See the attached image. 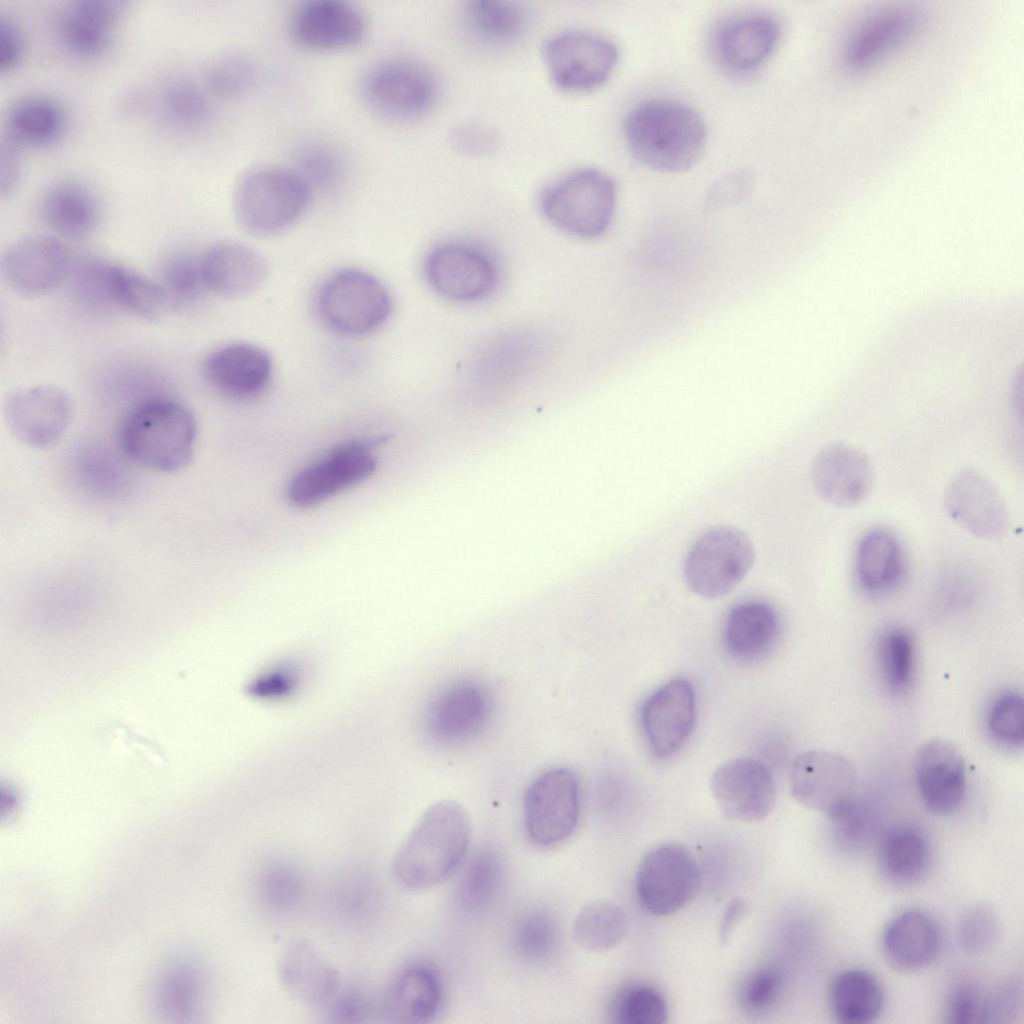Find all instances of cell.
Segmentation results:
<instances>
[{
  "mask_svg": "<svg viewBox=\"0 0 1024 1024\" xmlns=\"http://www.w3.org/2000/svg\"><path fill=\"white\" fill-rule=\"evenodd\" d=\"M471 822L454 800H441L421 815L392 861V873L405 888L432 887L451 875L465 858Z\"/></svg>",
  "mask_w": 1024,
  "mask_h": 1024,
  "instance_id": "6da1fadb",
  "label": "cell"
},
{
  "mask_svg": "<svg viewBox=\"0 0 1024 1024\" xmlns=\"http://www.w3.org/2000/svg\"><path fill=\"white\" fill-rule=\"evenodd\" d=\"M198 425L183 402L155 395L136 402L121 420L118 442L132 462L157 472H177L192 460Z\"/></svg>",
  "mask_w": 1024,
  "mask_h": 1024,
  "instance_id": "7a4b0ae2",
  "label": "cell"
},
{
  "mask_svg": "<svg viewBox=\"0 0 1024 1024\" xmlns=\"http://www.w3.org/2000/svg\"><path fill=\"white\" fill-rule=\"evenodd\" d=\"M623 130L632 155L644 166L661 172L694 166L707 140L706 125L698 112L667 99L635 106L627 114Z\"/></svg>",
  "mask_w": 1024,
  "mask_h": 1024,
  "instance_id": "3957f363",
  "label": "cell"
},
{
  "mask_svg": "<svg viewBox=\"0 0 1024 1024\" xmlns=\"http://www.w3.org/2000/svg\"><path fill=\"white\" fill-rule=\"evenodd\" d=\"M312 192L294 168L258 166L246 171L235 184L232 197L234 216L248 233L275 235L303 216Z\"/></svg>",
  "mask_w": 1024,
  "mask_h": 1024,
  "instance_id": "277c9868",
  "label": "cell"
},
{
  "mask_svg": "<svg viewBox=\"0 0 1024 1024\" xmlns=\"http://www.w3.org/2000/svg\"><path fill=\"white\" fill-rule=\"evenodd\" d=\"M613 180L597 169L573 171L548 186L540 198L545 218L560 231L595 239L609 228L615 210Z\"/></svg>",
  "mask_w": 1024,
  "mask_h": 1024,
  "instance_id": "5b68a950",
  "label": "cell"
},
{
  "mask_svg": "<svg viewBox=\"0 0 1024 1024\" xmlns=\"http://www.w3.org/2000/svg\"><path fill=\"white\" fill-rule=\"evenodd\" d=\"M423 274L433 292L457 304L486 300L497 291L502 278L494 252L469 239L434 245L424 259Z\"/></svg>",
  "mask_w": 1024,
  "mask_h": 1024,
  "instance_id": "8992f818",
  "label": "cell"
},
{
  "mask_svg": "<svg viewBox=\"0 0 1024 1024\" xmlns=\"http://www.w3.org/2000/svg\"><path fill=\"white\" fill-rule=\"evenodd\" d=\"M360 91L365 104L375 114L387 120L406 122L431 109L439 85L435 73L423 62L390 57L366 70Z\"/></svg>",
  "mask_w": 1024,
  "mask_h": 1024,
  "instance_id": "52a82bcc",
  "label": "cell"
},
{
  "mask_svg": "<svg viewBox=\"0 0 1024 1024\" xmlns=\"http://www.w3.org/2000/svg\"><path fill=\"white\" fill-rule=\"evenodd\" d=\"M391 309L386 287L370 273L354 268L329 276L316 297L317 314L325 326L350 337L376 331L387 321Z\"/></svg>",
  "mask_w": 1024,
  "mask_h": 1024,
  "instance_id": "ba28073f",
  "label": "cell"
},
{
  "mask_svg": "<svg viewBox=\"0 0 1024 1024\" xmlns=\"http://www.w3.org/2000/svg\"><path fill=\"white\" fill-rule=\"evenodd\" d=\"M753 543L742 530L717 525L693 542L683 563L687 587L704 598H718L734 589L753 565Z\"/></svg>",
  "mask_w": 1024,
  "mask_h": 1024,
  "instance_id": "9c48e42d",
  "label": "cell"
},
{
  "mask_svg": "<svg viewBox=\"0 0 1024 1024\" xmlns=\"http://www.w3.org/2000/svg\"><path fill=\"white\" fill-rule=\"evenodd\" d=\"M73 284L77 297L90 306L118 309L148 321L171 310L158 280L118 264L85 263L78 268Z\"/></svg>",
  "mask_w": 1024,
  "mask_h": 1024,
  "instance_id": "30bf717a",
  "label": "cell"
},
{
  "mask_svg": "<svg viewBox=\"0 0 1024 1024\" xmlns=\"http://www.w3.org/2000/svg\"><path fill=\"white\" fill-rule=\"evenodd\" d=\"M375 440H348L301 468L287 485L295 507L309 509L370 478L378 467Z\"/></svg>",
  "mask_w": 1024,
  "mask_h": 1024,
  "instance_id": "8fae6325",
  "label": "cell"
},
{
  "mask_svg": "<svg viewBox=\"0 0 1024 1024\" xmlns=\"http://www.w3.org/2000/svg\"><path fill=\"white\" fill-rule=\"evenodd\" d=\"M701 872L693 855L677 843H662L641 859L635 888L642 908L650 915L674 914L698 893Z\"/></svg>",
  "mask_w": 1024,
  "mask_h": 1024,
  "instance_id": "7c38bea8",
  "label": "cell"
},
{
  "mask_svg": "<svg viewBox=\"0 0 1024 1024\" xmlns=\"http://www.w3.org/2000/svg\"><path fill=\"white\" fill-rule=\"evenodd\" d=\"M530 840L549 847L568 839L578 823L580 788L577 775L567 767L546 770L528 786L523 802Z\"/></svg>",
  "mask_w": 1024,
  "mask_h": 1024,
  "instance_id": "4fadbf2b",
  "label": "cell"
},
{
  "mask_svg": "<svg viewBox=\"0 0 1024 1024\" xmlns=\"http://www.w3.org/2000/svg\"><path fill=\"white\" fill-rule=\"evenodd\" d=\"M544 60L554 84L564 90L587 91L601 86L612 74L618 50L608 38L571 29L552 36L544 45Z\"/></svg>",
  "mask_w": 1024,
  "mask_h": 1024,
  "instance_id": "5bb4252c",
  "label": "cell"
},
{
  "mask_svg": "<svg viewBox=\"0 0 1024 1024\" xmlns=\"http://www.w3.org/2000/svg\"><path fill=\"white\" fill-rule=\"evenodd\" d=\"M10 433L32 448H47L56 443L70 426L74 402L62 387L33 385L11 391L3 404Z\"/></svg>",
  "mask_w": 1024,
  "mask_h": 1024,
  "instance_id": "9a60e30c",
  "label": "cell"
},
{
  "mask_svg": "<svg viewBox=\"0 0 1024 1024\" xmlns=\"http://www.w3.org/2000/svg\"><path fill=\"white\" fill-rule=\"evenodd\" d=\"M72 257L59 238L29 235L16 240L3 253L1 274L8 286L27 297L49 294L70 276Z\"/></svg>",
  "mask_w": 1024,
  "mask_h": 1024,
  "instance_id": "2e32d148",
  "label": "cell"
},
{
  "mask_svg": "<svg viewBox=\"0 0 1024 1024\" xmlns=\"http://www.w3.org/2000/svg\"><path fill=\"white\" fill-rule=\"evenodd\" d=\"M128 2L118 0H73L56 14L54 32L65 53L90 61L104 56L112 47Z\"/></svg>",
  "mask_w": 1024,
  "mask_h": 1024,
  "instance_id": "e0dca14e",
  "label": "cell"
},
{
  "mask_svg": "<svg viewBox=\"0 0 1024 1024\" xmlns=\"http://www.w3.org/2000/svg\"><path fill=\"white\" fill-rule=\"evenodd\" d=\"M943 498L949 517L971 535L994 540L1005 534L1008 507L998 487L980 470L965 467L957 471Z\"/></svg>",
  "mask_w": 1024,
  "mask_h": 1024,
  "instance_id": "ac0fdd59",
  "label": "cell"
},
{
  "mask_svg": "<svg viewBox=\"0 0 1024 1024\" xmlns=\"http://www.w3.org/2000/svg\"><path fill=\"white\" fill-rule=\"evenodd\" d=\"M856 782L854 764L834 752H803L790 768L792 796L803 806L826 816L855 797Z\"/></svg>",
  "mask_w": 1024,
  "mask_h": 1024,
  "instance_id": "d6986e66",
  "label": "cell"
},
{
  "mask_svg": "<svg viewBox=\"0 0 1024 1024\" xmlns=\"http://www.w3.org/2000/svg\"><path fill=\"white\" fill-rule=\"evenodd\" d=\"M645 740L659 759L678 753L690 738L696 721L693 686L683 678L673 679L650 694L639 711Z\"/></svg>",
  "mask_w": 1024,
  "mask_h": 1024,
  "instance_id": "ffe728a7",
  "label": "cell"
},
{
  "mask_svg": "<svg viewBox=\"0 0 1024 1024\" xmlns=\"http://www.w3.org/2000/svg\"><path fill=\"white\" fill-rule=\"evenodd\" d=\"M710 789L722 814L734 821H761L776 803L770 770L753 758H736L720 765L711 776Z\"/></svg>",
  "mask_w": 1024,
  "mask_h": 1024,
  "instance_id": "44dd1931",
  "label": "cell"
},
{
  "mask_svg": "<svg viewBox=\"0 0 1024 1024\" xmlns=\"http://www.w3.org/2000/svg\"><path fill=\"white\" fill-rule=\"evenodd\" d=\"M875 472L869 456L855 445H826L811 463V482L825 502L842 508L855 507L870 495Z\"/></svg>",
  "mask_w": 1024,
  "mask_h": 1024,
  "instance_id": "7402d4cb",
  "label": "cell"
},
{
  "mask_svg": "<svg viewBox=\"0 0 1024 1024\" xmlns=\"http://www.w3.org/2000/svg\"><path fill=\"white\" fill-rule=\"evenodd\" d=\"M289 25L294 41L314 51L354 47L367 32L363 13L341 0L305 1L294 10Z\"/></svg>",
  "mask_w": 1024,
  "mask_h": 1024,
  "instance_id": "603a6c76",
  "label": "cell"
},
{
  "mask_svg": "<svg viewBox=\"0 0 1024 1024\" xmlns=\"http://www.w3.org/2000/svg\"><path fill=\"white\" fill-rule=\"evenodd\" d=\"M914 776L920 798L932 814L948 816L962 805L967 769L954 743L932 739L921 745L914 759Z\"/></svg>",
  "mask_w": 1024,
  "mask_h": 1024,
  "instance_id": "cb8c5ba5",
  "label": "cell"
},
{
  "mask_svg": "<svg viewBox=\"0 0 1024 1024\" xmlns=\"http://www.w3.org/2000/svg\"><path fill=\"white\" fill-rule=\"evenodd\" d=\"M919 14L891 8L867 17L846 40L842 62L852 73L867 71L907 45L920 29Z\"/></svg>",
  "mask_w": 1024,
  "mask_h": 1024,
  "instance_id": "d4e9b609",
  "label": "cell"
},
{
  "mask_svg": "<svg viewBox=\"0 0 1024 1024\" xmlns=\"http://www.w3.org/2000/svg\"><path fill=\"white\" fill-rule=\"evenodd\" d=\"M779 22L769 14L750 12L733 16L717 29L713 50L728 72L745 75L760 68L780 40Z\"/></svg>",
  "mask_w": 1024,
  "mask_h": 1024,
  "instance_id": "484cf974",
  "label": "cell"
},
{
  "mask_svg": "<svg viewBox=\"0 0 1024 1024\" xmlns=\"http://www.w3.org/2000/svg\"><path fill=\"white\" fill-rule=\"evenodd\" d=\"M273 371L272 359L263 348L233 342L211 351L202 364L207 384L217 393L234 400H247L261 394Z\"/></svg>",
  "mask_w": 1024,
  "mask_h": 1024,
  "instance_id": "4316f807",
  "label": "cell"
},
{
  "mask_svg": "<svg viewBox=\"0 0 1024 1024\" xmlns=\"http://www.w3.org/2000/svg\"><path fill=\"white\" fill-rule=\"evenodd\" d=\"M277 972L285 991L308 1007L326 1008L340 989L334 966L305 939L294 938L282 946Z\"/></svg>",
  "mask_w": 1024,
  "mask_h": 1024,
  "instance_id": "83f0119b",
  "label": "cell"
},
{
  "mask_svg": "<svg viewBox=\"0 0 1024 1024\" xmlns=\"http://www.w3.org/2000/svg\"><path fill=\"white\" fill-rule=\"evenodd\" d=\"M206 290L226 299L255 292L268 276L266 259L256 249L233 240L211 245L200 257Z\"/></svg>",
  "mask_w": 1024,
  "mask_h": 1024,
  "instance_id": "f1b7e54d",
  "label": "cell"
},
{
  "mask_svg": "<svg viewBox=\"0 0 1024 1024\" xmlns=\"http://www.w3.org/2000/svg\"><path fill=\"white\" fill-rule=\"evenodd\" d=\"M942 934L936 920L917 908L902 910L886 923L881 951L887 963L903 973L928 967L938 956Z\"/></svg>",
  "mask_w": 1024,
  "mask_h": 1024,
  "instance_id": "f546056e",
  "label": "cell"
},
{
  "mask_svg": "<svg viewBox=\"0 0 1024 1024\" xmlns=\"http://www.w3.org/2000/svg\"><path fill=\"white\" fill-rule=\"evenodd\" d=\"M490 710L486 691L477 683L449 685L433 700L427 719L429 733L443 744H458L476 736Z\"/></svg>",
  "mask_w": 1024,
  "mask_h": 1024,
  "instance_id": "4dcf8cb0",
  "label": "cell"
},
{
  "mask_svg": "<svg viewBox=\"0 0 1024 1024\" xmlns=\"http://www.w3.org/2000/svg\"><path fill=\"white\" fill-rule=\"evenodd\" d=\"M441 1002L442 985L437 972L426 963L413 962L398 970L390 981L383 1015L392 1023H428L438 1014Z\"/></svg>",
  "mask_w": 1024,
  "mask_h": 1024,
  "instance_id": "1f68e13d",
  "label": "cell"
},
{
  "mask_svg": "<svg viewBox=\"0 0 1024 1024\" xmlns=\"http://www.w3.org/2000/svg\"><path fill=\"white\" fill-rule=\"evenodd\" d=\"M66 124V112L57 99L32 93L18 97L8 106L1 137L21 150L44 149L62 138Z\"/></svg>",
  "mask_w": 1024,
  "mask_h": 1024,
  "instance_id": "d6a6232c",
  "label": "cell"
},
{
  "mask_svg": "<svg viewBox=\"0 0 1024 1024\" xmlns=\"http://www.w3.org/2000/svg\"><path fill=\"white\" fill-rule=\"evenodd\" d=\"M40 214L45 224L57 235L80 239L96 228L100 207L95 194L86 184L64 178L46 187L40 200Z\"/></svg>",
  "mask_w": 1024,
  "mask_h": 1024,
  "instance_id": "836d02e7",
  "label": "cell"
},
{
  "mask_svg": "<svg viewBox=\"0 0 1024 1024\" xmlns=\"http://www.w3.org/2000/svg\"><path fill=\"white\" fill-rule=\"evenodd\" d=\"M906 558L902 543L884 528L866 532L858 542L855 575L867 593L880 595L896 589L904 579Z\"/></svg>",
  "mask_w": 1024,
  "mask_h": 1024,
  "instance_id": "e575fe53",
  "label": "cell"
},
{
  "mask_svg": "<svg viewBox=\"0 0 1024 1024\" xmlns=\"http://www.w3.org/2000/svg\"><path fill=\"white\" fill-rule=\"evenodd\" d=\"M779 633V619L768 604L758 601L734 606L727 615L723 640L728 653L741 661L764 656Z\"/></svg>",
  "mask_w": 1024,
  "mask_h": 1024,
  "instance_id": "d590c367",
  "label": "cell"
},
{
  "mask_svg": "<svg viewBox=\"0 0 1024 1024\" xmlns=\"http://www.w3.org/2000/svg\"><path fill=\"white\" fill-rule=\"evenodd\" d=\"M828 1004L834 1019L843 1024L875 1021L885 1005V993L878 978L861 968L839 971L828 989Z\"/></svg>",
  "mask_w": 1024,
  "mask_h": 1024,
  "instance_id": "8d00e7d4",
  "label": "cell"
},
{
  "mask_svg": "<svg viewBox=\"0 0 1024 1024\" xmlns=\"http://www.w3.org/2000/svg\"><path fill=\"white\" fill-rule=\"evenodd\" d=\"M930 850L925 835L916 827L901 824L885 830L878 841L880 871L891 883L908 886L926 873Z\"/></svg>",
  "mask_w": 1024,
  "mask_h": 1024,
  "instance_id": "74e56055",
  "label": "cell"
},
{
  "mask_svg": "<svg viewBox=\"0 0 1024 1024\" xmlns=\"http://www.w3.org/2000/svg\"><path fill=\"white\" fill-rule=\"evenodd\" d=\"M155 104L163 123L179 131L200 128L210 115L208 93L204 87L184 77L165 82Z\"/></svg>",
  "mask_w": 1024,
  "mask_h": 1024,
  "instance_id": "f35d334b",
  "label": "cell"
},
{
  "mask_svg": "<svg viewBox=\"0 0 1024 1024\" xmlns=\"http://www.w3.org/2000/svg\"><path fill=\"white\" fill-rule=\"evenodd\" d=\"M465 21L480 39L493 44L517 40L528 24L526 10L515 2L470 1L464 8Z\"/></svg>",
  "mask_w": 1024,
  "mask_h": 1024,
  "instance_id": "ab89813d",
  "label": "cell"
},
{
  "mask_svg": "<svg viewBox=\"0 0 1024 1024\" xmlns=\"http://www.w3.org/2000/svg\"><path fill=\"white\" fill-rule=\"evenodd\" d=\"M626 931L627 918L622 908L605 900L583 906L572 924L575 942L590 952H602L617 946Z\"/></svg>",
  "mask_w": 1024,
  "mask_h": 1024,
  "instance_id": "60d3db41",
  "label": "cell"
},
{
  "mask_svg": "<svg viewBox=\"0 0 1024 1024\" xmlns=\"http://www.w3.org/2000/svg\"><path fill=\"white\" fill-rule=\"evenodd\" d=\"M827 817L832 844L843 854L862 852L878 832L876 815L855 797Z\"/></svg>",
  "mask_w": 1024,
  "mask_h": 1024,
  "instance_id": "b9f144b4",
  "label": "cell"
},
{
  "mask_svg": "<svg viewBox=\"0 0 1024 1024\" xmlns=\"http://www.w3.org/2000/svg\"><path fill=\"white\" fill-rule=\"evenodd\" d=\"M502 878L499 855L490 847L479 848L470 858L459 883L458 901L467 911H478L494 898Z\"/></svg>",
  "mask_w": 1024,
  "mask_h": 1024,
  "instance_id": "7bdbcfd3",
  "label": "cell"
},
{
  "mask_svg": "<svg viewBox=\"0 0 1024 1024\" xmlns=\"http://www.w3.org/2000/svg\"><path fill=\"white\" fill-rule=\"evenodd\" d=\"M609 1017L618 1024H662L668 1017V1005L656 987L632 983L614 994Z\"/></svg>",
  "mask_w": 1024,
  "mask_h": 1024,
  "instance_id": "ee69618b",
  "label": "cell"
},
{
  "mask_svg": "<svg viewBox=\"0 0 1024 1024\" xmlns=\"http://www.w3.org/2000/svg\"><path fill=\"white\" fill-rule=\"evenodd\" d=\"M203 87L213 97L232 100L246 95L257 81L255 64L237 53L222 54L205 67Z\"/></svg>",
  "mask_w": 1024,
  "mask_h": 1024,
  "instance_id": "f6af8a7d",
  "label": "cell"
},
{
  "mask_svg": "<svg viewBox=\"0 0 1024 1024\" xmlns=\"http://www.w3.org/2000/svg\"><path fill=\"white\" fill-rule=\"evenodd\" d=\"M879 660L889 689L897 694L906 692L915 672V644L911 633L900 626L886 629L880 637Z\"/></svg>",
  "mask_w": 1024,
  "mask_h": 1024,
  "instance_id": "bcb514c9",
  "label": "cell"
},
{
  "mask_svg": "<svg viewBox=\"0 0 1024 1024\" xmlns=\"http://www.w3.org/2000/svg\"><path fill=\"white\" fill-rule=\"evenodd\" d=\"M171 310L187 307L206 290L200 257L188 253L169 256L160 269V279Z\"/></svg>",
  "mask_w": 1024,
  "mask_h": 1024,
  "instance_id": "7dc6e473",
  "label": "cell"
},
{
  "mask_svg": "<svg viewBox=\"0 0 1024 1024\" xmlns=\"http://www.w3.org/2000/svg\"><path fill=\"white\" fill-rule=\"evenodd\" d=\"M558 936L553 916L536 909L523 914L515 924L513 944L522 958L532 962L543 961L555 951Z\"/></svg>",
  "mask_w": 1024,
  "mask_h": 1024,
  "instance_id": "c3c4849f",
  "label": "cell"
},
{
  "mask_svg": "<svg viewBox=\"0 0 1024 1024\" xmlns=\"http://www.w3.org/2000/svg\"><path fill=\"white\" fill-rule=\"evenodd\" d=\"M783 989L782 971L776 966H762L751 971L742 980L737 1000L745 1013L764 1016L778 1006Z\"/></svg>",
  "mask_w": 1024,
  "mask_h": 1024,
  "instance_id": "681fc988",
  "label": "cell"
},
{
  "mask_svg": "<svg viewBox=\"0 0 1024 1024\" xmlns=\"http://www.w3.org/2000/svg\"><path fill=\"white\" fill-rule=\"evenodd\" d=\"M987 728L992 738L1009 747H1019L1024 740V705L1022 696L1006 691L992 702L987 715Z\"/></svg>",
  "mask_w": 1024,
  "mask_h": 1024,
  "instance_id": "f907efd6",
  "label": "cell"
},
{
  "mask_svg": "<svg viewBox=\"0 0 1024 1024\" xmlns=\"http://www.w3.org/2000/svg\"><path fill=\"white\" fill-rule=\"evenodd\" d=\"M1000 924L997 915L988 907L975 906L961 917L957 939L961 948L970 954H983L997 942Z\"/></svg>",
  "mask_w": 1024,
  "mask_h": 1024,
  "instance_id": "816d5d0a",
  "label": "cell"
},
{
  "mask_svg": "<svg viewBox=\"0 0 1024 1024\" xmlns=\"http://www.w3.org/2000/svg\"><path fill=\"white\" fill-rule=\"evenodd\" d=\"M294 169L313 190L334 186L343 168L339 155L332 148L323 144H312L300 151Z\"/></svg>",
  "mask_w": 1024,
  "mask_h": 1024,
  "instance_id": "f5cc1de1",
  "label": "cell"
},
{
  "mask_svg": "<svg viewBox=\"0 0 1024 1024\" xmlns=\"http://www.w3.org/2000/svg\"><path fill=\"white\" fill-rule=\"evenodd\" d=\"M987 1013V997L972 984H958L947 996L944 1008V1018L947 1023H987Z\"/></svg>",
  "mask_w": 1024,
  "mask_h": 1024,
  "instance_id": "db71d44e",
  "label": "cell"
},
{
  "mask_svg": "<svg viewBox=\"0 0 1024 1024\" xmlns=\"http://www.w3.org/2000/svg\"><path fill=\"white\" fill-rule=\"evenodd\" d=\"M449 140L457 152L467 156H486L500 145L496 130L481 122L458 124L451 130Z\"/></svg>",
  "mask_w": 1024,
  "mask_h": 1024,
  "instance_id": "11a10c76",
  "label": "cell"
},
{
  "mask_svg": "<svg viewBox=\"0 0 1024 1024\" xmlns=\"http://www.w3.org/2000/svg\"><path fill=\"white\" fill-rule=\"evenodd\" d=\"M261 893L274 907H286L296 901L300 894L297 874L289 867L277 865L268 869L261 880Z\"/></svg>",
  "mask_w": 1024,
  "mask_h": 1024,
  "instance_id": "9f6ffc18",
  "label": "cell"
},
{
  "mask_svg": "<svg viewBox=\"0 0 1024 1024\" xmlns=\"http://www.w3.org/2000/svg\"><path fill=\"white\" fill-rule=\"evenodd\" d=\"M335 1023H362L370 1017L372 1005L368 997L356 989H339L326 1007Z\"/></svg>",
  "mask_w": 1024,
  "mask_h": 1024,
  "instance_id": "6f0895ef",
  "label": "cell"
},
{
  "mask_svg": "<svg viewBox=\"0 0 1024 1024\" xmlns=\"http://www.w3.org/2000/svg\"><path fill=\"white\" fill-rule=\"evenodd\" d=\"M753 178L747 170H736L720 178L710 188L708 206L722 208L742 200L751 190Z\"/></svg>",
  "mask_w": 1024,
  "mask_h": 1024,
  "instance_id": "680465c9",
  "label": "cell"
},
{
  "mask_svg": "<svg viewBox=\"0 0 1024 1024\" xmlns=\"http://www.w3.org/2000/svg\"><path fill=\"white\" fill-rule=\"evenodd\" d=\"M1022 1003V989L1016 982L1001 984L987 997V1023H1005L1016 1016Z\"/></svg>",
  "mask_w": 1024,
  "mask_h": 1024,
  "instance_id": "91938a15",
  "label": "cell"
},
{
  "mask_svg": "<svg viewBox=\"0 0 1024 1024\" xmlns=\"http://www.w3.org/2000/svg\"><path fill=\"white\" fill-rule=\"evenodd\" d=\"M23 56V39L15 22L0 16V73L16 68Z\"/></svg>",
  "mask_w": 1024,
  "mask_h": 1024,
  "instance_id": "94428289",
  "label": "cell"
},
{
  "mask_svg": "<svg viewBox=\"0 0 1024 1024\" xmlns=\"http://www.w3.org/2000/svg\"><path fill=\"white\" fill-rule=\"evenodd\" d=\"M21 149L1 137L0 141V194L10 197L16 190L22 171Z\"/></svg>",
  "mask_w": 1024,
  "mask_h": 1024,
  "instance_id": "6125c7cd",
  "label": "cell"
},
{
  "mask_svg": "<svg viewBox=\"0 0 1024 1024\" xmlns=\"http://www.w3.org/2000/svg\"><path fill=\"white\" fill-rule=\"evenodd\" d=\"M746 910V902L741 897H734L726 905L721 917L719 937L721 942L727 943L731 933Z\"/></svg>",
  "mask_w": 1024,
  "mask_h": 1024,
  "instance_id": "be15d7a7",
  "label": "cell"
}]
</instances>
